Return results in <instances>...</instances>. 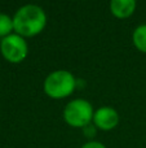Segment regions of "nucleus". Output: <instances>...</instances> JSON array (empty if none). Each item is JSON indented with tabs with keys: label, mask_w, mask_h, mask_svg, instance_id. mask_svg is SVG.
I'll return each mask as SVG.
<instances>
[{
	"label": "nucleus",
	"mask_w": 146,
	"mask_h": 148,
	"mask_svg": "<svg viewBox=\"0 0 146 148\" xmlns=\"http://www.w3.org/2000/svg\"><path fill=\"white\" fill-rule=\"evenodd\" d=\"M137 3L135 0H111L110 12L116 18H128L135 13Z\"/></svg>",
	"instance_id": "423d86ee"
},
{
	"label": "nucleus",
	"mask_w": 146,
	"mask_h": 148,
	"mask_svg": "<svg viewBox=\"0 0 146 148\" xmlns=\"http://www.w3.org/2000/svg\"><path fill=\"white\" fill-rule=\"evenodd\" d=\"M78 79L69 70H54L47 75L44 81V92L52 99H65L76 90Z\"/></svg>",
	"instance_id": "f03ea898"
},
{
	"label": "nucleus",
	"mask_w": 146,
	"mask_h": 148,
	"mask_svg": "<svg viewBox=\"0 0 146 148\" xmlns=\"http://www.w3.org/2000/svg\"><path fill=\"white\" fill-rule=\"evenodd\" d=\"M95 110L88 100L74 99L67 103L64 109V120L67 125L78 129H84L93 122Z\"/></svg>",
	"instance_id": "7ed1b4c3"
},
{
	"label": "nucleus",
	"mask_w": 146,
	"mask_h": 148,
	"mask_svg": "<svg viewBox=\"0 0 146 148\" xmlns=\"http://www.w3.org/2000/svg\"><path fill=\"white\" fill-rule=\"evenodd\" d=\"M119 123V114L111 107H101L95 110L93 125L103 131H110L115 129Z\"/></svg>",
	"instance_id": "39448f33"
},
{
	"label": "nucleus",
	"mask_w": 146,
	"mask_h": 148,
	"mask_svg": "<svg viewBox=\"0 0 146 148\" xmlns=\"http://www.w3.org/2000/svg\"><path fill=\"white\" fill-rule=\"evenodd\" d=\"M132 40L133 44L140 52L146 53V23L140 25L135 29L132 34Z\"/></svg>",
	"instance_id": "0eeeda50"
},
{
	"label": "nucleus",
	"mask_w": 146,
	"mask_h": 148,
	"mask_svg": "<svg viewBox=\"0 0 146 148\" xmlns=\"http://www.w3.org/2000/svg\"><path fill=\"white\" fill-rule=\"evenodd\" d=\"M82 148H106V146H105V144H102L101 142L89 140V142H87L85 144H83Z\"/></svg>",
	"instance_id": "9d476101"
},
{
	"label": "nucleus",
	"mask_w": 146,
	"mask_h": 148,
	"mask_svg": "<svg viewBox=\"0 0 146 148\" xmlns=\"http://www.w3.org/2000/svg\"><path fill=\"white\" fill-rule=\"evenodd\" d=\"M47 25V14L36 4H26L18 8L13 16L16 34L23 38H32L40 34Z\"/></svg>",
	"instance_id": "f257e3e1"
},
{
	"label": "nucleus",
	"mask_w": 146,
	"mask_h": 148,
	"mask_svg": "<svg viewBox=\"0 0 146 148\" xmlns=\"http://www.w3.org/2000/svg\"><path fill=\"white\" fill-rule=\"evenodd\" d=\"M12 31H14L13 17L5 14V13H0V38H5V36L13 34Z\"/></svg>",
	"instance_id": "6e6552de"
},
{
	"label": "nucleus",
	"mask_w": 146,
	"mask_h": 148,
	"mask_svg": "<svg viewBox=\"0 0 146 148\" xmlns=\"http://www.w3.org/2000/svg\"><path fill=\"white\" fill-rule=\"evenodd\" d=\"M96 131H97V127L93 125V122L83 129V133H84V135L87 136V138H93V136L96 135Z\"/></svg>",
	"instance_id": "1a4fd4ad"
},
{
	"label": "nucleus",
	"mask_w": 146,
	"mask_h": 148,
	"mask_svg": "<svg viewBox=\"0 0 146 148\" xmlns=\"http://www.w3.org/2000/svg\"><path fill=\"white\" fill-rule=\"evenodd\" d=\"M0 52L4 56L5 60L13 64L22 62L27 57L28 46L23 36L13 33L10 35L5 36L0 42Z\"/></svg>",
	"instance_id": "20e7f679"
}]
</instances>
